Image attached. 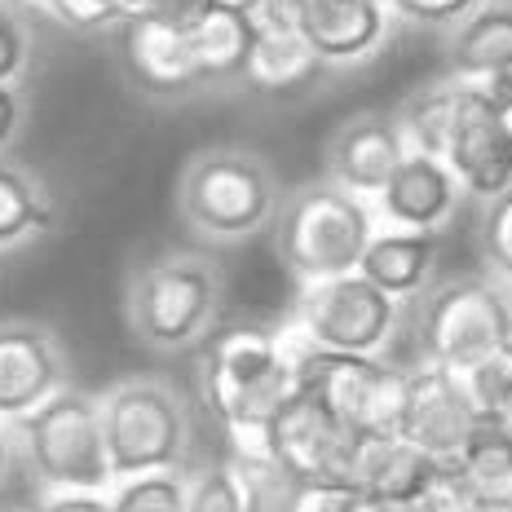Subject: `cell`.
I'll use <instances>...</instances> for the list:
<instances>
[{
    "mask_svg": "<svg viewBox=\"0 0 512 512\" xmlns=\"http://www.w3.org/2000/svg\"><path fill=\"white\" fill-rule=\"evenodd\" d=\"M402 301L376 287L362 270L336 279L301 283L296 301V332L318 349L340 354H384L398 332Z\"/></svg>",
    "mask_w": 512,
    "mask_h": 512,
    "instance_id": "8992f818",
    "label": "cell"
},
{
    "mask_svg": "<svg viewBox=\"0 0 512 512\" xmlns=\"http://www.w3.org/2000/svg\"><path fill=\"white\" fill-rule=\"evenodd\" d=\"M482 415L468 402L460 371L429 362V367L411 371L407 380V407H402L398 433L424 446L437 460H460L477 433H482Z\"/></svg>",
    "mask_w": 512,
    "mask_h": 512,
    "instance_id": "7c38bea8",
    "label": "cell"
},
{
    "mask_svg": "<svg viewBox=\"0 0 512 512\" xmlns=\"http://www.w3.org/2000/svg\"><path fill=\"white\" fill-rule=\"evenodd\" d=\"M393 14L411 18V23H429V27H446L460 23V18L473 14L482 0H389Z\"/></svg>",
    "mask_w": 512,
    "mask_h": 512,
    "instance_id": "1f68e13d",
    "label": "cell"
},
{
    "mask_svg": "<svg viewBox=\"0 0 512 512\" xmlns=\"http://www.w3.org/2000/svg\"><path fill=\"white\" fill-rule=\"evenodd\" d=\"M217 5H230V9H248V14H252V9L261 5V0H217Z\"/></svg>",
    "mask_w": 512,
    "mask_h": 512,
    "instance_id": "ab89813d",
    "label": "cell"
},
{
    "mask_svg": "<svg viewBox=\"0 0 512 512\" xmlns=\"http://www.w3.org/2000/svg\"><path fill=\"white\" fill-rule=\"evenodd\" d=\"M424 354L451 371H464L486 354L512 345V301L499 283L455 279L442 283L424 305Z\"/></svg>",
    "mask_w": 512,
    "mask_h": 512,
    "instance_id": "9c48e42d",
    "label": "cell"
},
{
    "mask_svg": "<svg viewBox=\"0 0 512 512\" xmlns=\"http://www.w3.org/2000/svg\"><path fill=\"white\" fill-rule=\"evenodd\" d=\"M446 67L455 80H482L495 71H512V5H477L460 18L446 40Z\"/></svg>",
    "mask_w": 512,
    "mask_h": 512,
    "instance_id": "44dd1931",
    "label": "cell"
},
{
    "mask_svg": "<svg viewBox=\"0 0 512 512\" xmlns=\"http://www.w3.org/2000/svg\"><path fill=\"white\" fill-rule=\"evenodd\" d=\"M36 512H115V504L98 490H53L36 504Z\"/></svg>",
    "mask_w": 512,
    "mask_h": 512,
    "instance_id": "d6a6232c",
    "label": "cell"
},
{
    "mask_svg": "<svg viewBox=\"0 0 512 512\" xmlns=\"http://www.w3.org/2000/svg\"><path fill=\"white\" fill-rule=\"evenodd\" d=\"M102 424L120 482L177 468L186 455V411L168 384L133 380L111 389V398H102Z\"/></svg>",
    "mask_w": 512,
    "mask_h": 512,
    "instance_id": "52a82bcc",
    "label": "cell"
},
{
    "mask_svg": "<svg viewBox=\"0 0 512 512\" xmlns=\"http://www.w3.org/2000/svg\"><path fill=\"white\" fill-rule=\"evenodd\" d=\"M261 446L279 455L287 468H296L305 482H349L358 433L314 389L301 384L270 420Z\"/></svg>",
    "mask_w": 512,
    "mask_h": 512,
    "instance_id": "30bf717a",
    "label": "cell"
},
{
    "mask_svg": "<svg viewBox=\"0 0 512 512\" xmlns=\"http://www.w3.org/2000/svg\"><path fill=\"white\" fill-rule=\"evenodd\" d=\"M323 67L327 62L314 53V45L296 23H256V45L239 84H248L256 93H296Z\"/></svg>",
    "mask_w": 512,
    "mask_h": 512,
    "instance_id": "d6986e66",
    "label": "cell"
},
{
    "mask_svg": "<svg viewBox=\"0 0 512 512\" xmlns=\"http://www.w3.org/2000/svg\"><path fill=\"white\" fill-rule=\"evenodd\" d=\"M27 5H40V9H45V0H27Z\"/></svg>",
    "mask_w": 512,
    "mask_h": 512,
    "instance_id": "60d3db41",
    "label": "cell"
},
{
    "mask_svg": "<svg viewBox=\"0 0 512 512\" xmlns=\"http://www.w3.org/2000/svg\"><path fill=\"white\" fill-rule=\"evenodd\" d=\"M442 464L424 446H415L402 433H362L354 446V464H349V482L380 499L384 508L407 504V499L429 482V473Z\"/></svg>",
    "mask_w": 512,
    "mask_h": 512,
    "instance_id": "ac0fdd59",
    "label": "cell"
},
{
    "mask_svg": "<svg viewBox=\"0 0 512 512\" xmlns=\"http://www.w3.org/2000/svg\"><path fill=\"white\" fill-rule=\"evenodd\" d=\"M18 437L36 477L53 490H102L115 482L102 402L89 393L58 389L36 411L18 415Z\"/></svg>",
    "mask_w": 512,
    "mask_h": 512,
    "instance_id": "277c9868",
    "label": "cell"
},
{
    "mask_svg": "<svg viewBox=\"0 0 512 512\" xmlns=\"http://www.w3.org/2000/svg\"><path fill=\"white\" fill-rule=\"evenodd\" d=\"M433 256H437V239L433 230H389L376 234L362 252L358 270L367 274L376 287H384L389 296H415L433 274Z\"/></svg>",
    "mask_w": 512,
    "mask_h": 512,
    "instance_id": "7402d4cb",
    "label": "cell"
},
{
    "mask_svg": "<svg viewBox=\"0 0 512 512\" xmlns=\"http://www.w3.org/2000/svg\"><path fill=\"white\" fill-rule=\"evenodd\" d=\"M111 31H115V49H120V67L137 93H146V98H181V93L204 84L186 23H177L168 14H137L115 23Z\"/></svg>",
    "mask_w": 512,
    "mask_h": 512,
    "instance_id": "8fae6325",
    "label": "cell"
},
{
    "mask_svg": "<svg viewBox=\"0 0 512 512\" xmlns=\"http://www.w3.org/2000/svg\"><path fill=\"white\" fill-rule=\"evenodd\" d=\"M407 155H411V146H407L398 115L367 111L336 128L332 146H327V173H332L336 186L367 199L389 186V177L398 173V164Z\"/></svg>",
    "mask_w": 512,
    "mask_h": 512,
    "instance_id": "5bb4252c",
    "label": "cell"
},
{
    "mask_svg": "<svg viewBox=\"0 0 512 512\" xmlns=\"http://www.w3.org/2000/svg\"><path fill=\"white\" fill-rule=\"evenodd\" d=\"M18 124H23V98H18L14 84H0V151L14 142Z\"/></svg>",
    "mask_w": 512,
    "mask_h": 512,
    "instance_id": "836d02e7",
    "label": "cell"
},
{
    "mask_svg": "<svg viewBox=\"0 0 512 512\" xmlns=\"http://www.w3.org/2000/svg\"><path fill=\"white\" fill-rule=\"evenodd\" d=\"M27 67V27L14 9L0 0V84H14V76Z\"/></svg>",
    "mask_w": 512,
    "mask_h": 512,
    "instance_id": "4dcf8cb0",
    "label": "cell"
},
{
    "mask_svg": "<svg viewBox=\"0 0 512 512\" xmlns=\"http://www.w3.org/2000/svg\"><path fill=\"white\" fill-rule=\"evenodd\" d=\"M296 27L327 67L371 58L393 27L389 0H296Z\"/></svg>",
    "mask_w": 512,
    "mask_h": 512,
    "instance_id": "9a60e30c",
    "label": "cell"
},
{
    "mask_svg": "<svg viewBox=\"0 0 512 512\" xmlns=\"http://www.w3.org/2000/svg\"><path fill=\"white\" fill-rule=\"evenodd\" d=\"M279 261L287 265L296 283L336 279V274H354L362 265V252L376 239V217H371L367 199L354 190L336 186V181H318L301 186L279 208Z\"/></svg>",
    "mask_w": 512,
    "mask_h": 512,
    "instance_id": "3957f363",
    "label": "cell"
},
{
    "mask_svg": "<svg viewBox=\"0 0 512 512\" xmlns=\"http://www.w3.org/2000/svg\"><path fill=\"white\" fill-rule=\"evenodd\" d=\"M186 512H243V495H239V482H234L230 464L208 468V473L190 486Z\"/></svg>",
    "mask_w": 512,
    "mask_h": 512,
    "instance_id": "f546056e",
    "label": "cell"
},
{
    "mask_svg": "<svg viewBox=\"0 0 512 512\" xmlns=\"http://www.w3.org/2000/svg\"><path fill=\"white\" fill-rule=\"evenodd\" d=\"M53 221H58V208L45 181L14 159H0V248H18L36 234H49Z\"/></svg>",
    "mask_w": 512,
    "mask_h": 512,
    "instance_id": "cb8c5ba5",
    "label": "cell"
},
{
    "mask_svg": "<svg viewBox=\"0 0 512 512\" xmlns=\"http://www.w3.org/2000/svg\"><path fill=\"white\" fill-rule=\"evenodd\" d=\"M190 45H195L199 71L204 84H234L243 80L256 45V18L248 9H230V5H208L190 18Z\"/></svg>",
    "mask_w": 512,
    "mask_h": 512,
    "instance_id": "ffe728a7",
    "label": "cell"
},
{
    "mask_svg": "<svg viewBox=\"0 0 512 512\" xmlns=\"http://www.w3.org/2000/svg\"><path fill=\"white\" fill-rule=\"evenodd\" d=\"M455 115H460V80L451 76V84H429V89L411 93L398 111V124H402V133H407L411 151L446 159V142H451Z\"/></svg>",
    "mask_w": 512,
    "mask_h": 512,
    "instance_id": "d4e9b609",
    "label": "cell"
},
{
    "mask_svg": "<svg viewBox=\"0 0 512 512\" xmlns=\"http://www.w3.org/2000/svg\"><path fill=\"white\" fill-rule=\"evenodd\" d=\"M111 504H115V512H186L190 486L181 482L173 468H164V473L124 477Z\"/></svg>",
    "mask_w": 512,
    "mask_h": 512,
    "instance_id": "484cf974",
    "label": "cell"
},
{
    "mask_svg": "<svg viewBox=\"0 0 512 512\" xmlns=\"http://www.w3.org/2000/svg\"><path fill=\"white\" fill-rule=\"evenodd\" d=\"M495 429H504V433H512V393L504 398V407H499V415H495Z\"/></svg>",
    "mask_w": 512,
    "mask_h": 512,
    "instance_id": "74e56055",
    "label": "cell"
},
{
    "mask_svg": "<svg viewBox=\"0 0 512 512\" xmlns=\"http://www.w3.org/2000/svg\"><path fill=\"white\" fill-rule=\"evenodd\" d=\"M128 323L155 349H186L221 309V279L204 256H159L128 279Z\"/></svg>",
    "mask_w": 512,
    "mask_h": 512,
    "instance_id": "5b68a950",
    "label": "cell"
},
{
    "mask_svg": "<svg viewBox=\"0 0 512 512\" xmlns=\"http://www.w3.org/2000/svg\"><path fill=\"white\" fill-rule=\"evenodd\" d=\"M464 195V181L442 155L411 151L380 190V212L402 230H442L455 217Z\"/></svg>",
    "mask_w": 512,
    "mask_h": 512,
    "instance_id": "e0dca14e",
    "label": "cell"
},
{
    "mask_svg": "<svg viewBox=\"0 0 512 512\" xmlns=\"http://www.w3.org/2000/svg\"><path fill=\"white\" fill-rule=\"evenodd\" d=\"M208 5H217V0H155L151 14H168V18H177V23H190V18Z\"/></svg>",
    "mask_w": 512,
    "mask_h": 512,
    "instance_id": "d590c367",
    "label": "cell"
},
{
    "mask_svg": "<svg viewBox=\"0 0 512 512\" xmlns=\"http://www.w3.org/2000/svg\"><path fill=\"white\" fill-rule=\"evenodd\" d=\"M177 208L195 234L217 243H239L279 217V177L256 151L212 146L181 168Z\"/></svg>",
    "mask_w": 512,
    "mask_h": 512,
    "instance_id": "7a4b0ae2",
    "label": "cell"
},
{
    "mask_svg": "<svg viewBox=\"0 0 512 512\" xmlns=\"http://www.w3.org/2000/svg\"><path fill=\"white\" fill-rule=\"evenodd\" d=\"M296 354H301V384L314 389L358 437L398 433L411 371L389 367L380 362V354H340V349H318L309 340Z\"/></svg>",
    "mask_w": 512,
    "mask_h": 512,
    "instance_id": "ba28073f",
    "label": "cell"
},
{
    "mask_svg": "<svg viewBox=\"0 0 512 512\" xmlns=\"http://www.w3.org/2000/svg\"><path fill=\"white\" fill-rule=\"evenodd\" d=\"M301 512H389L380 499H371L367 490L354 482H309Z\"/></svg>",
    "mask_w": 512,
    "mask_h": 512,
    "instance_id": "f1b7e54d",
    "label": "cell"
},
{
    "mask_svg": "<svg viewBox=\"0 0 512 512\" xmlns=\"http://www.w3.org/2000/svg\"><path fill=\"white\" fill-rule=\"evenodd\" d=\"M468 84H477V93L495 106V111H504L512 115V71H495V76H482V80H468Z\"/></svg>",
    "mask_w": 512,
    "mask_h": 512,
    "instance_id": "e575fe53",
    "label": "cell"
},
{
    "mask_svg": "<svg viewBox=\"0 0 512 512\" xmlns=\"http://www.w3.org/2000/svg\"><path fill=\"white\" fill-rule=\"evenodd\" d=\"M230 473L239 482L243 512H301L309 482L265 446H239Z\"/></svg>",
    "mask_w": 512,
    "mask_h": 512,
    "instance_id": "603a6c76",
    "label": "cell"
},
{
    "mask_svg": "<svg viewBox=\"0 0 512 512\" xmlns=\"http://www.w3.org/2000/svg\"><path fill=\"white\" fill-rule=\"evenodd\" d=\"M301 389V354L270 332H226L204 358V398L239 446H261L270 420Z\"/></svg>",
    "mask_w": 512,
    "mask_h": 512,
    "instance_id": "6da1fadb",
    "label": "cell"
},
{
    "mask_svg": "<svg viewBox=\"0 0 512 512\" xmlns=\"http://www.w3.org/2000/svg\"><path fill=\"white\" fill-rule=\"evenodd\" d=\"M5 468H9V437L0 429V477H5Z\"/></svg>",
    "mask_w": 512,
    "mask_h": 512,
    "instance_id": "f35d334b",
    "label": "cell"
},
{
    "mask_svg": "<svg viewBox=\"0 0 512 512\" xmlns=\"http://www.w3.org/2000/svg\"><path fill=\"white\" fill-rule=\"evenodd\" d=\"M468 512H512V495H482Z\"/></svg>",
    "mask_w": 512,
    "mask_h": 512,
    "instance_id": "8d00e7d4",
    "label": "cell"
},
{
    "mask_svg": "<svg viewBox=\"0 0 512 512\" xmlns=\"http://www.w3.org/2000/svg\"><path fill=\"white\" fill-rule=\"evenodd\" d=\"M482 256L499 283H512V186L486 199L482 212Z\"/></svg>",
    "mask_w": 512,
    "mask_h": 512,
    "instance_id": "83f0119b",
    "label": "cell"
},
{
    "mask_svg": "<svg viewBox=\"0 0 512 512\" xmlns=\"http://www.w3.org/2000/svg\"><path fill=\"white\" fill-rule=\"evenodd\" d=\"M446 164L477 199H495L512 186V115L495 111L468 80H460V115L446 142Z\"/></svg>",
    "mask_w": 512,
    "mask_h": 512,
    "instance_id": "4fadbf2b",
    "label": "cell"
},
{
    "mask_svg": "<svg viewBox=\"0 0 512 512\" xmlns=\"http://www.w3.org/2000/svg\"><path fill=\"white\" fill-rule=\"evenodd\" d=\"M62 349L49 327L0 323V420L36 411L62 389Z\"/></svg>",
    "mask_w": 512,
    "mask_h": 512,
    "instance_id": "2e32d148",
    "label": "cell"
},
{
    "mask_svg": "<svg viewBox=\"0 0 512 512\" xmlns=\"http://www.w3.org/2000/svg\"><path fill=\"white\" fill-rule=\"evenodd\" d=\"M460 380H464L468 402L482 415V424H495L499 407H504V398L512 393V345L486 354L482 362H473V367H464Z\"/></svg>",
    "mask_w": 512,
    "mask_h": 512,
    "instance_id": "4316f807",
    "label": "cell"
}]
</instances>
